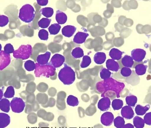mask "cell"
<instances>
[{
	"label": "cell",
	"instance_id": "ab89813d",
	"mask_svg": "<svg viewBox=\"0 0 151 128\" xmlns=\"http://www.w3.org/2000/svg\"><path fill=\"white\" fill-rule=\"evenodd\" d=\"M27 118L28 122L30 124H34L37 122V116L34 113H29L27 116Z\"/></svg>",
	"mask_w": 151,
	"mask_h": 128
},
{
	"label": "cell",
	"instance_id": "ffe728a7",
	"mask_svg": "<svg viewBox=\"0 0 151 128\" xmlns=\"http://www.w3.org/2000/svg\"><path fill=\"white\" fill-rule=\"evenodd\" d=\"M122 52L118 49L113 48L111 49L109 53V56L114 60H119L121 58Z\"/></svg>",
	"mask_w": 151,
	"mask_h": 128
},
{
	"label": "cell",
	"instance_id": "f35d334b",
	"mask_svg": "<svg viewBox=\"0 0 151 128\" xmlns=\"http://www.w3.org/2000/svg\"><path fill=\"white\" fill-rule=\"evenodd\" d=\"M132 71L129 68L124 67L121 69L120 71L121 74L123 77H127L130 76L132 74Z\"/></svg>",
	"mask_w": 151,
	"mask_h": 128
},
{
	"label": "cell",
	"instance_id": "f546056e",
	"mask_svg": "<svg viewBox=\"0 0 151 128\" xmlns=\"http://www.w3.org/2000/svg\"><path fill=\"white\" fill-rule=\"evenodd\" d=\"M114 126L116 128H123L125 125V122L123 118L120 116L116 117L114 120Z\"/></svg>",
	"mask_w": 151,
	"mask_h": 128
},
{
	"label": "cell",
	"instance_id": "7c38bea8",
	"mask_svg": "<svg viewBox=\"0 0 151 128\" xmlns=\"http://www.w3.org/2000/svg\"><path fill=\"white\" fill-rule=\"evenodd\" d=\"M121 113L122 116L127 119H132L134 114L132 108L129 105L123 107L121 109Z\"/></svg>",
	"mask_w": 151,
	"mask_h": 128
},
{
	"label": "cell",
	"instance_id": "cb8c5ba5",
	"mask_svg": "<svg viewBox=\"0 0 151 128\" xmlns=\"http://www.w3.org/2000/svg\"><path fill=\"white\" fill-rule=\"evenodd\" d=\"M71 55L75 59L80 58L84 56V52L81 48L76 47L71 52Z\"/></svg>",
	"mask_w": 151,
	"mask_h": 128
},
{
	"label": "cell",
	"instance_id": "83f0119b",
	"mask_svg": "<svg viewBox=\"0 0 151 128\" xmlns=\"http://www.w3.org/2000/svg\"><path fill=\"white\" fill-rule=\"evenodd\" d=\"M67 104L72 107L78 106L79 102L78 98L72 95H69L67 99Z\"/></svg>",
	"mask_w": 151,
	"mask_h": 128
},
{
	"label": "cell",
	"instance_id": "60d3db41",
	"mask_svg": "<svg viewBox=\"0 0 151 128\" xmlns=\"http://www.w3.org/2000/svg\"><path fill=\"white\" fill-rule=\"evenodd\" d=\"M9 22V19L7 16L3 15H0V27L4 26L8 24Z\"/></svg>",
	"mask_w": 151,
	"mask_h": 128
},
{
	"label": "cell",
	"instance_id": "484cf974",
	"mask_svg": "<svg viewBox=\"0 0 151 128\" xmlns=\"http://www.w3.org/2000/svg\"><path fill=\"white\" fill-rule=\"evenodd\" d=\"M42 15L47 18L51 17L54 13L53 9L50 7H46L41 9L39 11Z\"/></svg>",
	"mask_w": 151,
	"mask_h": 128
},
{
	"label": "cell",
	"instance_id": "9c48e42d",
	"mask_svg": "<svg viewBox=\"0 0 151 128\" xmlns=\"http://www.w3.org/2000/svg\"><path fill=\"white\" fill-rule=\"evenodd\" d=\"M114 116L112 113L109 112H104L101 115V122L102 124L106 126H109L112 124Z\"/></svg>",
	"mask_w": 151,
	"mask_h": 128
},
{
	"label": "cell",
	"instance_id": "3957f363",
	"mask_svg": "<svg viewBox=\"0 0 151 128\" xmlns=\"http://www.w3.org/2000/svg\"><path fill=\"white\" fill-rule=\"evenodd\" d=\"M36 67L34 74L36 77L43 76L47 78L54 76L55 74V68L50 62L44 65H41L37 63H35Z\"/></svg>",
	"mask_w": 151,
	"mask_h": 128
},
{
	"label": "cell",
	"instance_id": "b9f144b4",
	"mask_svg": "<svg viewBox=\"0 0 151 128\" xmlns=\"http://www.w3.org/2000/svg\"><path fill=\"white\" fill-rule=\"evenodd\" d=\"M4 51L6 53L9 54L13 53L14 51L13 46L10 43L6 44L4 47Z\"/></svg>",
	"mask_w": 151,
	"mask_h": 128
},
{
	"label": "cell",
	"instance_id": "8d00e7d4",
	"mask_svg": "<svg viewBox=\"0 0 151 128\" xmlns=\"http://www.w3.org/2000/svg\"><path fill=\"white\" fill-rule=\"evenodd\" d=\"M14 87L11 86L8 87L4 94V97L6 98H11L14 95Z\"/></svg>",
	"mask_w": 151,
	"mask_h": 128
},
{
	"label": "cell",
	"instance_id": "ee69618b",
	"mask_svg": "<svg viewBox=\"0 0 151 128\" xmlns=\"http://www.w3.org/2000/svg\"><path fill=\"white\" fill-rule=\"evenodd\" d=\"M31 112L32 111L36 112L39 108V106L38 102L36 101L34 102L33 103L30 104Z\"/></svg>",
	"mask_w": 151,
	"mask_h": 128
},
{
	"label": "cell",
	"instance_id": "ba28073f",
	"mask_svg": "<svg viewBox=\"0 0 151 128\" xmlns=\"http://www.w3.org/2000/svg\"><path fill=\"white\" fill-rule=\"evenodd\" d=\"M131 54L132 57L135 61L141 62L145 58L146 52L143 49H136L132 51Z\"/></svg>",
	"mask_w": 151,
	"mask_h": 128
},
{
	"label": "cell",
	"instance_id": "d590c367",
	"mask_svg": "<svg viewBox=\"0 0 151 128\" xmlns=\"http://www.w3.org/2000/svg\"><path fill=\"white\" fill-rule=\"evenodd\" d=\"M24 67L27 71H32L35 69L36 64L33 61L29 60L24 63Z\"/></svg>",
	"mask_w": 151,
	"mask_h": 128
},
{
	"label": "cell",
	"instance_id": "ac0fdd59",
	"mask_svg": "<svg viewBox=\"0 0 151 128\" xmlns=\"http://www.w3.org/2000/svg\"><path fill=\"white\" fill-rule=\"evenodd\" d=\"M106 59V54L103 52H97L94 55L93 60L95 62L98 64L104 63Z\"/></svg>",
	"mask_w": 151,
	"mask_h": 128
},
{
	"label": "cell",
	"instance_id": "2e32d148",
	"mask_svg": "<svg viewBox=\"0 0 151 128\" xmlns=\"http://www.w3.org/2000/svg\"><path fill=\"white\" fill-rule=\"evenodd\" d=\"M50 55L51 53L49 51H47L43 54L39 55L37 58V63L41 65L47 64L48 63Z\"/></svg>",
	"mask_w": 151,
	"mask_h": 128
},
{
	"label": "cell",
	"instance_id": "d6a6232c",
	"mask_svg": "<svg viewBox=\"0 0 151 128\" xmlns=\"http://www.w3.org/2000/svg\"><path fill=\"white\" fill-rule=\"evenodd\" d=\"M51 21V19L43 18L38 22V26L42 28H47L49 26Z\"/></svg>",
	"mask_w": 151,
	"mask_h": 128
},
{
	"label": "cell",
	"instance_id": "44dd1931",
	"mask_svg": "<svg viewBox=\"0 0 151 128\" xmlns=\"http://www.w3.org/2000/svg\"><path fill=\"white\" fill-rule=\"evenodd\" d=\"M150 108L149 105L147 104L145 107L140 105H137L136 107L135 111L136 114L138 115H143L145 114Z\"/></svg>",
	"mask_w": 151,
	"mask_h": 128
},
{
	"label": "cell",
	"instance_id": "8fae6325",
	"mask_svg": "<svg viewBox=\"0 0 151 128\" xmlns=\"http://www.w3.org/2000/svg\"><path fill=\"white\" fill-rule=\"evenodd\" d=\"M111 101L107 97H105L100 99L97 104L98 109L102 111H106L110 107Z\"/></svg>",
	"mask_w": 151,
	"mask_h": 128
},
{
	"label": "cell",
	"instance_id": "c3c4849f",
	"mask_svg": "<svg viewBox=\"0 0 151 128\" xmlns=\"http://www.w3.org/2000/svg\"><path fill=\"white\" fill-rule=\"evenodd\" d=\"M123 128H134V126L130 123H127L124 126Z\"/></svg>",
	"mask_w": 151,
	"mask_h": 128
},
{
	"label": "cell",
	"instance_id": "e575fe53",
	"mask_svg": "<svg viewBox=\"0 0 151 128\" xmlns=\"http://www.w3.org/2000/svg\"><path fill=\"white\" fill-rule=\"evenodd\" d=\"M91 62V60L90 57L88 55H85L83 56L80 66L82 68L87 67L89 66Z\"/></svg>",
	"mask_w": 151,
	"mask_h": 128
},
{
	"label": "cell",
	"instance_id": "1f68e13d",
	"mask_svg": "<svg viewBox=\"0 0 151 128\" xmlns=\"http://www.w3.org/2000/svg\"><path fill=\"white\" fill-rule=\"evenodd\" d=\"M111 73L109 70L105 68H102L100 71V75L101 78L104 80L109 78Z\"/></svg>",
	"mask_w": 151,
	"mask_h": 128
},
{
	"label": "cell",
	"instance_id": "4316f807",
	"mask_svg": "<svg viewBox=\"0 0 151 128\" xmlns=\"http://www.w3.org/2000/svg\"><path fill=\"white\" fill-rule=\"evenodd\" d=\"M61 26L59 24L54 23L52 24L48 28L49 31L51 35H56L59 32Z\"/></svg>",
	"mask_w": 151,
	"mask_h": 128
},
{
	"label": "cell",
	"instance_id": "5b68a950",
	"mask_svg": "<svg viewBox=\"0 0 151 128\" xmlns=\"http://www.w3.org/2000/svg\"><path fill=\"white\" fill-rule=\"evenodd\" d=\"M32 48L30 44L22 45L13 53L14 57L16 59L25 60L28 59L32 54Z\"/></svg>",
	"mask_w": 151,
	"mask_h": 128
},
{
	"label": "cell",
	"instance_id": "e0dca14e",
	"mask_svg": "<svg viewBox=\"0 0 151 128\" xmlns=\"http://www.w3.org/2000/svg\"><path fill=\"white\" fill-rule=\"evenodd\" d=\"M55 19L58 24H63L66 22L67 16L64 12L58 10L56 11Z\"/></svg>",
	"mask_w": 151,
	"mask_h": 128
},
{
	"label": "cell",
	"instance_id": "4dcf8cb0",
	"mask_svg": "<svg viewBox=\"0 0 151 128\" xmlns=\"http://www.w3.org/2000/svg\"><path fill=\"white\" fill-rule=\"evenodd\" d=\"M123 105L122 100L119 99H115L112 101L111 106L114 110H119L122 108Z\"/></svg>",
	"mask_w": 151,
	"mask_h": 128
},
{
	"label": "cell",
	"instance_id": "8992f818",
	"mask_svg": "<svg viewBox=\"0 0 151 128\" xmlns=\"http://www.w3.org/2000/svg\"><path fill=\"white\" fill-rule=\"evenodd\" d=\"M10 106L13 112L19 113L24 110L25 104L22 99L15 97L11 101Z\"/></svg>",
	"mask_w": 151,
	"mask_h": 128
},
{
	"label": "cell",
	"instance_id": "5bb4252c",
	"mask_svg": "<svg viewBox=\"0 0 151 128\" xmlns=\"http://www.w3.org/2000/svg\"><path fill=\"white\" fill-rule=\"evenodd\" d=\"M76 28L73 26L68 25L64 26L62 29V33L63 36L67 37L72 36L75 33Z\"/></svg>",
	"mask_w": 151,
	"mask_h": 128
},
{
	"label": "cell",
	"instance_id": "7a4b0ae2",
	"mask_svg": "<svg viewBox=\"0 0 151 128\" xmlns=\"http://www.w3.org/2000/svg\"><path fill=\"white\" fill-rule=\"evenodd\" d=\"M60 71L58 77L60 80L65 85L73 84L76 79L75 73L73 70L66 64Z\"/></svg>",
	"mask_w": 151,
	"mask_h": 128
},
{
	"label": "cell",
	"instance_id": "30bf717a",
	"mask_svg": "<svg viewBox=\"0 0 151 128\" xmlns=\"http://www.w3.org/2000/svg\"><path fill=\"white\" fill-rule=\"evenodd\" d=\"M65 58L63 55L56 54L53 56L50 61V63L55 67H61L65 61Z\"/></svg>",
	"mask_w": 151,
	"mask_h": 128
},
{
	"label": "cell",
	"instance_id": "d4e9b609",
	"mask_svg": "<svg viewBox=\"0 0 151 128\" xmlns=\"http://www.w3.org/2000/svg\"><path fill=\"white\" fill-rule=\"evenodd\" d=\"M147 65L142 64H137L135 67L136 74L138 75H142L145 74L146 72Z\"/></svg>",
	"mask_w": 151,
	"mask_h": 128
},
{
	"label": "cell",
	"instance_id": "f1b7e54d",
	"mask_svg": "<svg viewBox=\"0 0 151 128\" xmlns=\"http://www.w3.org/2000/svg\"><path fill=\"white\" fill-rule=\"evenodd\" d=\"M134 126L137 128H142L144 127L145 122L144 120L141 117L136 116L133 119Z\"/></svg>",
	"mask_w": 151,
	"mask_h": 128
},
{
	"label": "cell",
	"instance_id": "74e56055",
	"mask_svg": "<svg viewBox=\"0 0 151 128\" xmlns=\"http://www.w3.org/2000/svg\"><path fill=\"white\" fill-rule=\"evenodd\" d=\"M38 36L41 40L47 41L48 38V33L46 30L41 29L39 30Z\"/></svg>",
	"mask_w": 151,
	"mask_h": 128
},
{
	"label": "cell",
	"instance_id": "4fadbf2b",
	"mask_svg": "<svg viewBox=\"0 0 151 128\" xmlns=\"http://www.w3.org/2000/svg\"><path fill=\"white\" fill-rule=\"evenodd\" d=\"M89 34L87 33L79 31L75 35L73 39L74 42L78 44H81L85 42Z\"/></svg>",
	"mask_w": 151,
	"mask_h": 128
},
{
	"label": "cell",
	"instance_id": "52a82bcc",
	"mask_svg": "<svg viewBox=\"0 0 151 128\" xmlns=\"http://www.w3.org/2000/svg\"><path fill=\"white\" fill-rule=\"evenodd\" d=\"M11 58L10 54L6 53L4 51H0V70H2L10 63Z\"/></svg>",
	"mask_w": 151,
	"mask_h": 128
},
{
	"label": "cell",
	"instance_id": "9a60e30c",
	"mask_svg": "<svg viewBox=\"0 0 151 128\" xmlns=\"http://www.w3.org/2000/svg\"><path fill=\"white\" fill-rule=\"evenodd\" d=\"M106 67L107 69L113 72H117L120 69L118 63L112 59H108L106 62Z\"/></svg>",
	"mask_w": 151,
	"mask_h": 128
},
{
	"label": "cell",
	"instance_id": "bcb514c9",
	"mask_svg": "<svg viewBox=\"0 0 151 128\" xmlns=\"http://www.w3.org/2000/svg\"><path fill=\"white\" fill-rule=\"evenodd\" d=\"M47 113L45 110L41 109L37 112V115L39 117L43 119L45 117Z\"/></svg>",
	"mask_w": 151,
	"mask_h": 128
},
{
	"label": "cell",
	"instance_id": "7bdbcfd3",
	"mask_svg": "<svg viewBox=\"0 0 151 128\" xmlns=\"http://www.w3.org/2000/svg\"><path fill=\"white\" fill-rule=\"evenodd\" d=\"M145 123L149 125H151V112L146 113L144 117Z\"/></svg>",
	"mask_w": 151,
	"mask_h": 128
},
{
	"label": "cell",
	"instance_id": "f6af8a7d",
	"mask_svg": "<svg viewBox=\"0 0 151 128\" xmlns=\"http://www.w3.org/2000/svg\"><path fill=\"white\" fill-rule=\"evenodd\" d=\"M54 118L53 114L51 112H47L44 117L43 119L44 120L50 121L52 120Z\"/></svg>",
	"mask_w": 151,
	"mask_h": 128
},
{
	"label": "cell",
	"instance_id": "7dc6e473",
	"mask_svg": "<svg viewBox=\"0 0 151 128\" xmlns=\"http://www.w3.org/2000/svg\"><path fill=\"white\" fill-rule=\"evenodd\" d=\"M37 3L39 5L41 6H46L48 4V0H37Z\"/></svg>",
	"mask_w": 151,
	"mask_h": 128
},
{
	"label": "cell",
	"instance_id": "7402d4cb",
	"mask_svg": "<svg viewBox=\"0 0 151 128\" xmlns=\"http://www.w3.org/2000/svg\"><path fill=\"white\" fill-rule=\"evenodd\" d=\"M10 102L6 98L1 99L0 101V109L2 111L8 112L10 110Z\"/></svg>",
	"mask_w": 151,
	"mask_h": 128
},
{
	"label": "cell",
	"instance_id": "6da1fadb",
	"mask_svg": "<svg viewBox=\"0 0 151 128\" xmlns=\"http://www.w3.org/2000/svg\"><path fill=\"white\" fill-rule=\"evenodd\" d=\"M124 87V83L118 82L112 78L98 83L97 84V89L100 92L104 91L105 92L107 91H113L116 93L117 98L120 97V93Z\"/></svg>",
	"mask_w": 151,
	"mask_h": 128
},
{
	"label": "cell",
	"instance_id": "603a6c76",
	"mask_svg": "<svg viewBox=\"0 0 151 128\" xmlns=\"http://www.w3.org/2000/svg\"><path fill=\"white\" fill-rule=\"evenodd\" d=\"M121 62L123 66L127 67H132L134 63L132 58L127 55L123 57Z\"/></svg>",
	"mask_w": 151,
	"mask_h": 128
},
{
	"label": "cell",
	"instance_id": "d6986e66",
	"mask_svg": "<svg viewBox=\"0 0 151 128\" xmlns=\"http://www.w3.org/2000/svg\"><path fill=\"white\" fill-rule=\"evenodd\" d=\"M10 122V117L7 114L0 113V128H4L7 126Z\"/></svg>",
	"mask_w": 151,
	"mask_h": 128
},
{
	"label": "cell",
	"instance_id": "836d02e7",
	"mask_svg": "<svg viewBox=\"0 0 151 128\" xmlns=\"http://www.w3.org/2000/svg\"><path fill=\"white\" fill-rule=\"evenodd\" d=\"M127 104L130 106L134 107L137 102V97L134 95L127 96L125 99Z\"/></svg>",
	"mask_w": 151,
	"mask_h": 128
},
{
	"label": "cell",
	"instance_id": "277c9868",
	"mask_svg": "<svg viewBox=\"0 0 151 128\" xmlns=\"http://www.w3.org/2000/svg\"><path fill=\"white\" fill-rule=\"evenodd\" d=\"M35 14L33 7L30 4H27L23 6L20 9L18 17L23 21L28 23L33 21Z\"/></svg>",
	"mask_w": 151,
	"mask_h": 128
}]
</instances>
